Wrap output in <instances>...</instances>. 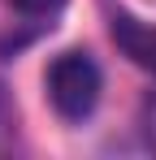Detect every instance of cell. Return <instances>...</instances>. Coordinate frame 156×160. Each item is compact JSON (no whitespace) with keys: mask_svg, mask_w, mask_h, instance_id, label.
<instances>
[{"mask_svg":"<svg viewBox=\"0 0 156 160\" xmlns=\"http://www.w3.org/2000/svg\"><path fill=\"white\" fill-rule=\"evenodd\" d=\"M100 65L91 61L87 52H61L56 61L48 65V74H44V91H48V104L56 108V117H65V121H82V117H91L96 104H100Z\"/></svg>","mask_w":156,"mask_h":160,"instance_id":"obj_1","label":"cell"},{"mask_svg":"<svg viewBox=\"0 0 156 160\" xmlns=\"http://www.w3.org/2000/svg\"><path fill=\"white\" fill-rule=\"evenodd\" d=\"M65 0H9L4 9V22H0V48L4 52H18L30 39H39L44 30L56 26Z\"/></svg>","mask_w":156,"mask_h":160,"instance_id":"obj_2","label":"cell"},{"mask_svg":"<svg viewBox=\"0 0 156 160\" xmlns=\"http://www.w3.org/2000/svg\"><path fill=\"white\" fill-rule=\"evenodd\" d=\"M113 39H117V48H122L134 65H143V69L156 74V26L152 22H139L134 13L117 9V13H113Z\"/></svg>","mask_w":156,"mask_h":160,"instance_id":"obj_3","label":"cell"}]
</instances>
